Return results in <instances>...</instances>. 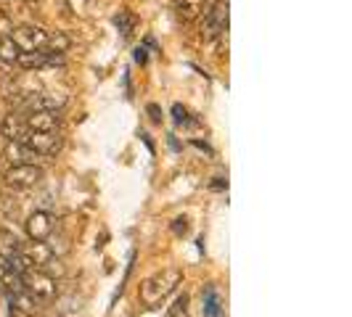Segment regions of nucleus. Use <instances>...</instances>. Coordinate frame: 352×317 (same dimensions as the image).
Here are the masks:
<instances>
[{
    "label": "nucleus",
    "instance_id": "nucleus-13",
    "mask_svg": "<svg viewBox=\"0 0 352 317\" xmlns=\"http://www.w3.org/2000/svg\"><path fill=\"white\" fill-rule=\"evenodd\" d=\"M3 135L8 138V141H19L27 135V124H24V117H19L16 111H11V114H6V119H3Z\"/></svg>",
    "mask_w": 352,
    "mask_h": 317
},
{
    "label": "nucleus",
    "instance_id": "nucleus-12",
    "mask_svg": "<svg viewBox=\"0 0 352 317\" xmlns=\"http://www.w3.org/2000/svg\"><path fill=\"white\" fill-rule=\"evenodd\" d=\"M16 67H21L24 71H35L48 67V51H21L16 56Z\"/></svg>",
    "mask_w": 352,
    "mask_h": 317
},
{
    "label": "nucleus",
    "instance_id": "nucleus-24",
    "mask_svg": "<svg viewBox=\"0 0 352 317\" xmlns=\"http://www.w3.org/2000/svg\"><path fill=\"white\" fill-rule=\"evenodd\" d=\"M188 307H191L188 294H180V296L173 301V307L167 309V317H188Z\"/></svg>",
    "mask_w": 352,
    "mask_h": 317
},
{
    "label": "nucleus",
    "instance_id": "nucleus-11",
    "mask_svg": "<svg viewBox=\"0 0 352 317\" xmlns=\"http://www.w3.org/2000/svg\"><path fill=\"white\" fill-rule=\"evenodd\" d=\"M67 106V95L64 93H37L30 101V108H43V111H61Z\"/></svg>",
    "mask_w": 352,
    "mask_h": 317
},
{
    "label": "nucleus",
    "instance_id": "nucleus-8",
    "mask_svg": "<svg viewBox=\"0 0 352 317\" xmlns=\"http://www.w3.org/2000/svg\"><path fill=\"white\" fill-rule=\"evenodd\" d=\"M27 235H30V241H35V244H45L48 241V235L53 233V214L45 209H37L32 211L30 217H27Z\"/></svg>",
    "mask_w": 352,
    "mask_h": 317
},
{
    "label": "nucleus",
    "instance_id": "nucleus-32",
    "mask_svg": "<svg viewBox=\"0 0 352 317\" xmlns=\"http://www.w3.org/2000/svg\"><path fill=\"white\" fill-rule=\"evenodd\" d=\"M0 138H3V135H0Z\"/></svg>",
    "mask_w": 352,
    "mask_h": 317
},
{
    "label": "nucleus",
    "instance_id": "nucleus-7",
    "mask_svg": "<svg viewBox=\"0 0 352 317\" xmlns=\"http://www.w3.org/2000/svg\"><path fill=\"white\" fill-rule=\"evenodd\" d=\"M6 98L8 101H14V104H30L32 98H35L37 93H40V85H37L35 77H19V80H6Z\"/></svg>",
    "mask_w": 352,
    "mask_h": 317
},
{
    "label": "nucleus",
    "instance_id": "nucleus-1",
    "mask_svg": "<svg viewBox=\"0 0 352 317\" xmlns=\"http://www.w3.org/2000/svg\"><path fill=\"white\" fill-rule=\"evenodd\" d=\"M180 281H183V272L177 267H164V270H159V272H154L151 278H146L141 283L138 299H141L143 307L154 309V307H159L162 301L175 291L177 285H180Z\"/></svg>",
    "mask_w": 352,
    "mask_h": 317
},
{
    "label": "nucleus",
    "instance_id": "nucleus-17",
    "mask_svg": "<svg viewBox=\"0 0 352 317\" xmlns=\"http://www.w3.org/2000/svg\"><path fill=\"white\" fill-rule=\"evenodd\" d=\"M21 251V241L16 238V233H11V230H0V259H8V257H14Z\"/></svg>",
    "mask_w": 352,
    "mask_h": 317
},
{
    "label": "nucleus",
    "instance_id": "nucleus-9",
    "mask_svg": "<svg viewBox=\"0 0 352 317\" xmlns=\"http://www.w3.org/2000/svg\"><path fill=\"white\" fill-rule=\"evenodd\" d=\"M24 124H27V130H32V132H56V127H58V114L43 111V108H30V114L24 117Z\"/></svg>",
    "mask_w": 352,
    "mask_h": 317
},
{
    "label": "nucleus",
    "instance_id": "nucleus-31",
    "mask_svg": "<svg viewBox=\"0 0 352 317\" xmlns=\"http://www.w3.org/2000/svg\"><path fill=\"white\" fill-rule=\"evenodd\" d=\"M0 270H3V262H0Z\"/></svg>",
    "mask_w": 352,
    "mask_h": 317
},
{
    "label": "nucleus",
    "instance_id": "nucleus-4",
    "mask_svg": "<svg viewBox=\"0 0 352 317\" xmlns=\"http://www.w3.org/2000/svg\"><path fill=\"white\" fill-rule=\"evenodd\" d=\"M21 281H24V291H30L37 301H51L56 296V281L48 272L37 270V267H30L21 275Z\"/></svg>",
    "mask_w": 352,
    "mask_h": 317
},
{
    "label": "nucleus",
    "instance_id": "nucleus-27",
    "mask_svg": "<svg viewBox=\"0 0 352 317\" xmlns=\"http://www.w3.org/2000/svg\"><path fill=\"white\" fill-rule=\"evenodd\" d=\"M173 114H175V122L177 124H188L191 119H188V111L183 108V106L177 104V106H173Z\"/></svg>",
    "mask_w": 352,
    "mask_h": 317
},
{
    "label": "nucleus",
    "instance_id": "nucleus-18",
    "mask_svg": "<svg viewBox=\"0 0 352 317\" xmlns=\"http://www.w3.org/2000/svg\"><path fill=\"white\" fill-rule=\"evenodd\" d=\"M11 304H14V312H21V315H35L37 312V299L30 291L14 294V296H11Z\"/></svg>",
    "mask_w": 352,
    "mask_h": 317
},
{
    "label": "nucleus",
    "instance_id": "nucleus-2",
    "mask_svg": "<svg viewBox=\"0 0 352 317\" xmlns=\"http://www.w3.org/2000/svg\"><path fill=\"white\" fill-rule=\"evenodd\" d=\"M223 32H228V0H214L212 5H207L201 19V37L217 40Z\"/></svg>",
    "mask_w": 352,
    "mask_h": 317
},
{
    "label": "nucleus",
    "instance_id": "nucleus-28",
    "mask_svg": "<svg viewBox=\"0 0 352 317\" xmlns=\"http://www.w3.org/2000/svg\"><path fill=\"white\" fill-rule=\"evenodd\" d=\"M173 230H175L177 235H180V233L186 235V233H188V220H186V217H177V220H175V225H173Z\"/></svg>",
    "mask_w": 352,
    "mask_h": 317
},
{
    "label": "nucleus",
    "instance_id": "nucleus-30",
    "mask_svg": "<svg viewBox=\"0 0 352 317\" xmlns=\"http://www.w3.org/2000/svg\"><path fill=\"white\" fill-rule=\"evenodd\" d=\"M27 3H35V0H27Z\"/></svg>",
    "mask_w": 352,
    "mask_h": 317
},
{
    "label": "nucleus",
    "instance_id": "nucleus-22",
    "mask_svg": "<svg viewBox=\"0 0 352 317\" xmlns=\"http://www.w3.org/2000/svg\"><path fill=\"white\" fill-rule=\"evenodd\" d=\"M114 24H117V30L122 32V37H130L133 30H135V16H133L130 11H120V16H114Z\"/></svg>",
    "mask_w": 352,
    "mask_h": 317
},
{
    "label": "nucleus",
    "instance_id": "nucleus-16",
    "mask_svg": "<svg viewBox=\"0 0 352 317\" xmlns=\"http://www.w3.org/2000/svg\"><path fill=\"white\" fill-rule=\"evenodd\" d=\"M0 288H3L8 296H14V294H19V291H24V281H21L19 272L8 270V267H3V270H0Z\"/></svg>",
    "mask_w": 352,
    "mask_h": 317
},
{
    "label": "nucleus",
    "instance_id": "nucleus-14",
    "mask_svg": "<svg viewBox=\"0 0 352 317\" xmlns=\"http://www.w3.org/2000/svg\"><path fill=\"white\" fill-rule=\"evenodd\" d=\"M21 254H24V257L30 259V264H32V267H37V270H43V267H45V262L53 257L51 248L45 246V244H35V241H32L30 246H21Z\"/></svg>",
    "mask_w": 352,
    "mask_h": 317
},
{
    "label": "nucleus",
    "instance_id": "nucleus-10",
    "mask_svg": "<svg viewBox=\"0 0 352 317\" xmlns=\"http://www.w3.org/2000/svg\"><path fill=\"white\" fill-rule=\"evenodd\" d=\"M3 154H6V158H8L11 164H37V158H40L32 148H27L24 143H19V141L6 143Z\"/></svg>",
    "mask_w": 352,
    "mask_h": 317
},
{
    "label": "nucleus",
    "instance_id": "nucleus-29",
    "mask_svg": "<svg viewBox=\"0 0 352 317\" xmlns=\"http://www.w3.org/2000/svg\"><path fill=\"white\" fill-rule=\"evenodd\" d=\"M135 61H138V64H146V51H143V48H135Z\"/></svg>",
    "mask_w": 352,
    "mask_h": 317
},
{
    "label": "nucleus",
    "instance_id": "nucleus-5",
    "mask_svg": "<svg viewBox=\"0 0 352 317\" xmlns=\"http://www.w3.org/2000/svg\"><path fill=\"white\" fill-rule=\"evenodd\" d=\"M21 143L27 148H32L37 156H56L64 148V138L56 135V132H32V130H27Z\"/></svg>",
    "mask_w": 352,
    "mask_h": 317
},
{
    "label": "nucleus",
    "instance_id": "nucleus-26",
    "mask_svg": "<svg viewBox=\"0 0 352 317\" xmlns=\"http://www.w3.org/2000/svg\"><path fill=\"white\" fill-rule=\"evenodd\" d=\"M16 312H14V304H11V296L0 288V317H14Z\"/></svg>",
    "mask_w": 352,
    "mask_h": 317
},
{
    "label": "nucleus",
    "instance_id": "nucleus-23",
    "mask_svg": "<svg viewBox=\"0 0 352 317\" xmlns=\"http://www.w3.org/2000/svg\"><path fill=\"white\" fill-rule=\"evenodd\" d=\"M3 267H8V270H14V272H19V275H24L32 264H30V259L19 251V254H14V257H8V259H3Z\"/></svg>",
    "mask_w": 352,
    "mask_h": 317
},
{
    "label": "nucleus",
    "instance_id": "nucleus-25",
    "mask_svg": "<svg viewBox=\"0 0 352 317\" xmlns=\"http://www.w3.org/2000/svg\"><path fill=\"white\" fill-rule=\"evenodd\" d=\"M11 32H14V19L0 8V40H3V37H11Z\"/></svg>",
    "mask_w": 352,
    "mask_h": 317
},
{
    "label": "nucleus",
    "instance_id": "nucleus-6",
    "mask_svg": "<svg viewBox=\"0 0 352 317\" xmlns=\"http://www.w3.org/2000/svg\"><path fill=\"white\" fill-rule=\"evenodd\" d=\"M11 40L19 45V51H43L48 43V32L35 24H24L11 32Z\"/></svg>",
    "mask_w": 352,
    "mask_h": 317
},
{
    "label": "nucleus",
    "instance_id": "nucleus-20",
    "mask_svg": "<svg viewBox=\"0 0 352 317\" xmlns=\"http://www.w3.org/2000/svg\"><path fill=\"white\" fill-rule=\"evenodd\" d=\"M19 45L11 40V37H3L0 40V61L3 64H16V56H19Z\"/></svg>",
    "mask_w": 352,
    "mask_h": 317
},
{
    "label": "nucleus",
    "instance_id": "nucleus-19",
    "mask_svg": "<svg viewBox=\"0 0 352 317\" xmlns=\"http://www.w3.org/2000/svg\"><path fill=\"white\" fill-rule=\"evenodd\" d=\"M204 317H223V307H220V296L214 285L204 288Z\"/></svg>",
    "mask_w": 352,
    "mask_h": 317
},
{
    "label": "nucleus",
    "instance_id": "nucleus-3",
    "mask_svg": "<svg viewBox=\"0 0 352 317\" xmlns=\"http://www.w3.org/2000/svg\"><path fill=\"white\" fill-rule=\"evenodd\" d=\"M45 177L40 164H11L6 169V185L14 188V191H27V188H35L37 183Z\"/></svg>",
    "mask_w": 352,
    "mask_h": 317
},
{
    "label": "nucleus",
    "instance_id": "nucleus-21",
    "mask_svg": "<svg viewBox=\"0 0 352 317\" xmlns=\"http://www.w3.org/2000/svg\"><path fill=\"white\" fill-rule=\"evenodd\" d=\"M72 45V40L64 32H56V35H48V43H45V51L51 53H67Z\"/></svg>",
    "mask_w": 352,
    "mask_h": 317
},
{
    "label": "nucleus",
    "instance_id": "nucleus-15",
    "mask_svg": "<svg viewBox=\"0 0 352 317\" xmlns=\"http://www.w3.org/2000/svg\"><path fill=\"white\" fill-rule=\"evenodd\" d=\"M204 8H207V0H177L175 3V14L183 21H194L204 14Z\"/></svg>",
    "mask_w": 352,
    "mask_h": 317
}]
</instances>
